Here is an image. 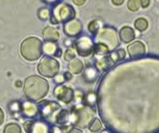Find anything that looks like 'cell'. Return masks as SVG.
Masks as SVG:
<instances>
[{
    "label": "cell",
    "instance_id": "cell-1",
    "mask_svg": "<svg viewBox=\"0 0 159 133\" xmlns=\"http://www.w3.org/2000/svg\"><path fill=\"white\" fill-rule=\"evenodd\" d=\"M100 120L112 133H159V57L111 67L97 88Z\"/></svg>",
    "mask_w": 159,
    "mask_h": 133
},
{
    "label": "cell",
    "instance_id": "cell-2",
    "mask_svg": "<svg viewBox=\"0 0 159 133\" xmlns=\"http://www.w3.org/2000/svg\"><path fill=\"white\" fill-rule=\"evenodd\" d=\"M49 90V82L38 75L29 76L24 82L23 91L28 100L39 101L48 94Z\"/></svg>",
    "mask_w": 159,
    "mask_h": 133
},
{
    "label": "cell",
    "instance_id": "cell-3",
    "mask_svg": "<svg viewBox=\"0 0 159 133\" xmlns=\"http://www.w3.org/2000/svg\"><path fill=\"white\" fill-rule=\"evenodd\" d=\"M70 122L77 128H88L90 125L96 118L95 110L93 108L86 105L85 103L81 105L75 106L71 113L69 115Z\"/></svg>",
    "mask_w": 159,
    "mask_h": 133
},
{
    "label": "cell",
    "instance_id": "cell-4",
    "mask_svg": "<svg viewBox=\"0 0 159 133\" xmlns=\"http://www.w3.org/2000/svg\"><path fill=\"white\" fill-rule=\"evenodd\" d=\"M38 114L49 123L62 124L65 119L66 111L62 110L61 107L55 102L42 101L37 105Z\"/></svg>",
    "mask_w": 159,
    "mask_h": 133
},
{
    "label": "cell",
    "instance_id": "cell-5",
    "mask_svg": "<svg viewBox=\"0 0 159 133\" xmlns=\"http://www.w3.org/2000/svg\"><path fill=\"white\" fill-rule=\"evenodd\" d=\"M20 52L27 61H35L43 54V44L37 37H28L21 43Z\"/></svg>",
    "mask_w": 159,
    "mask_h": 133
},
{
    "label": "cell",
    "instance_id": "cell-6",
    "mask_svg": "<svg viewBox=\"0 0 159 133\" xmlns=\"http://www.w3.org/2000/svg\"><path fill=\"white\" fill-rule=\"evenodd\" d=\"M95 43L103 44L110 51L115 50L119 46V37L116 29L112 27H104L98 32L95 37Z\"/></svg>",
    "mask_w": 159,
    "mask_h": 133
},
{
    "label": "cell",
    "instance_id": "cell-7",
    "mask_svg": "<svg viewBox=\"0 0 159 133\" xmlns=\"http://www.w3.org/2000/svg\"><path fill=\"white\" fill-rule=\"evenodd\" d=\"M75 16V11L70 5L67 3H59L54 6L52 11L51 21L52 24L66 23L73 20Z\"/></svg>",
    "mask_w": 159,
    "mask_h": 133
},
{
    "label": "cell",
    "instance_id": "cell-8",
    "mask_svg": "<svg viewBox=\"0 0 159 133\" xmlns=\"http://www.w3.org/2000/svg\"><path fill=\"white\" fill-rule=\"evenodd\" d=\"M60 65L58 61L51 56H44L37 66V71L41 76L47 78H52L59 72Z\"/></svg>",
    "mask_w": 159,
    "mask_h": 133
},
{
    "label": "cell",
    "instance_id": "cell-9",
    "mask_svg": "<svg viewBox=\"0 0 159 133\" xmlns=\"http://www.w3.org/2000/svg\"><path fill=\"white\" fill-rule=\"evenodd\" d=\"M27 133H53L51 124L45 120H33L25 124Z\"/></svg>",
    "mask_w": 159,
    "mask_h": 133
},
{
    "label": "cell",
    "instance_id": "cell-10",
    "mask_svg": "<svg viewBox=\"0 0 159 133\" xmlns=\"http://www.w3.org/2000/svg\"><path fill=\"white\" fill-rule=\"evenodd\" d=\"M75 47L76 50V52L83 57H87L93 53L94 50V44L93 40L87 36H82L78 38L75 43Z\"/></svg>",
    "mask_w": 159,
    "mask_h": 133
},
{
    "label": "cell",
    "instance_id": "cell-11",
    "mask_svg": "<svg viewBox=\"0 0 159 133\" xmlns=\"http://www.w3.org/2000/svg\"><path fill=\"white\" fill-rule=\"evenodd\" d=\"M54 95L57 99L61 100L65 104H69L75 99V91L70 87L59 85L55 87Z\"/></svg>",
    "mask_w": 159,
    "mask_h": 133
},
{
    "label": "cell",
    "instance_id": "cell-12",
    "mask_svg": "<svg viewBox=\"0 0 159 133\" xmlns=\"http://www.w3.org/2000/svg\"><path fill=\"white\" fill-rule=\"evenodd\" d=\"M128 52L131 59H139L143 56H145L146 47L142 42L135 41L128 47Z\"/></svg>",
    "mask_w": 159,
    "mask_h": 133
},
{
    "label": "cell",
    "instance_id": "cell-13",
    "mask_svg": "<svg viewBox=\"0 0 159 133\" xmlns=\"http://www.w3.org/2000/svg\"><path fill=\"white\" fill-rule=\"evenodd\" d=\"M64 32L70 37H75L82 32V23L77 19H73L64 24Z\"/></svg>",
    "mask_w": 159,
    "mask_h": 133
},
{
    "label": "cell",
    "instance_id": "cell-14",
    "mask_svg": "<svg viewBox=\"0 0 159 133\" xmlns=\"http://www.w3.org/2000/svg\"><path fill=\"white\" fill-rule=\"evenodd\" d=\"M21 109L23 114L27 117H34L35 115L38 114L37 105L34 104L31 100L23 102L21 105Z\"/></svg>",
    "mask_w": 159,
    "mask_h": 133
},
{
    "label": "cell",
    "instance_id": "cell-15",
    "mask_svg": "<svg viewBox=\"0 0 159 133\" xmlns=\"http://www.w3.org/2000/svg\"><path fill=\"white\" fill-rule=\"evenodd\" d=\"M114 62L111 60V56L105 55L101 59H98V60L95 61V68L99 70V71H107V69H111V67H113Z\"/></svg>",
    "mask_w": 159,
    "mask_h": 133
},
{
    "label": "cell",
    "instance_id": "cell-16",
    "mask_svg": "<svg viewBox=\"0 0 159 133\" xmlns=\"http://www.w3.org/2000/svg\"><path fill=\"white\" fill-rule=\"evenodd\" d=\"M99 76V70L96 68L89 67L84 69L83 78L87 83H94Z\"/></svg>",
    "mask_w": 159,
    "mask_h": 133
},
{
    "label": "cell",
    "instance_id": "cell-17",
    "mask_svg": "<svg viewBox=\"0 0 159 133\" xmlns=\"http://www.w3.org/2000/svg\"><path fill=\"white\" fill-rule=\"evenodd\" d=\"M119 35H120V39L122 42L124 43H129L132 42L133 40H134L135 38V33H134V31L129 27H123L121 29H120V33H119Z\"/></svg>",
    "mask_w": 159,
    "mask_h": 133
},
{
    "label": "cell",
    "instance_id": "cell-18",
    "mask_svg": "<svg viewBox=\"0 0 159 133\" xmlns=\"http://www.w3.org/2000/svg\"><path fill=\"white\" fill-rule=\"evenodd\" d=\"M43 37L46 42H56L59 39V33L52 27H46L43 31Z\"/></svg>",
    "mask_w": 159,
    "mask_h": 133
},
{
    "label": "cell",
    "instance_id": "cell-19",
    "mask_svg": "<svg viewBox=\"0 0 159 133\" xmlns=\"http://www.w3.org/2000/svg\"><path fill=\"white\" fill-rule=\"evenodd\" d=\"M68 69L70 72L75 73V74H79L84 70V63L80 60V59H73L71 61L69 62Z\"/></svg>",
    "mask_w": 159,
    "mask_h": 133
},
{
    "label": "cell",
    "instance_id": "cell-20",
    "mask_svg": "<svg viewBox=\"0 0 159 133\" xmlns=\"http://www.w3.org/2000/svg\"><path fill=\"white\" fill-rule=\"evenodd\" d=\"M109 55L111 56V60H112V61L114 62V64H115V63H117V62H119V61L124 60L125 57H126V52H125V51H124L123 49H119V50H117V51H114L109 53Z\"/></svg>",
    "mask_w": 159,
    "mask_h": 133
},
{
    "label": "cell",
    "instance_id": "cell-21",
    "mask_svg": "<svg viewBox=\"0 0 159 133\" xmlns=\"http://www.w3.org/2000/svg\"><path fill=\"white\" fill-rule=\"evenodd\" d=\"M3 133H22V129L16 123H9L4 127Z\"/></svg>",
    "mask_w": 159,
    "mask_h": 133
},
{
    "label": "cell",
    "instance_id": "cell-22",
    "mask_svg": "<svg viewBox=\"0 0 159 133\" xmlns=\"http://www.w3.org/2000/svg\"><path fill=\"white\" fill-rule=\"evenodd\" d=\"M83 101H85L86 105H88L92 108H94L96 106V94L93 91H89L84 96Z\"/></svg>",
    "mask_w": 159,
    "mask_h": 133
},
{
    "label": "cell",
    "instance_id": "cell-23",
    "mask_svg": "<svg viewBox=\"0 0 159 133\" xmlns=\"http://www.w3.org/2000/svg\"><path fill=\"white\" fill-rule=\"evenodd\" d=\"M110 50L103 44H99V43H95L94 45V50H93V53H95L96 55H108L110 53Z\"/></svg>",
    "mask_w": 159,
    "mask_h": 133
},
{
    "label": "cell",
    "instance_id": "cell-24",
    "mask_svg": "<svg viewBox=\"0 0 159 133\" xmlns=\"http://www.w3.org/2000/svg\"><path fill=\"white\" fill-rule=\"evenodd\" d=\"M134 27L139 32H145L148 29V21L145 18H138L134 22Z\"/></svg>",
    "mask_w": 159,
    "mask_h": 133
},
{
    "label": "cell",
    "instance_id": "cell-25",
    "mask_svg": "<svg viewBox=\"0 0 159 133\" xmlns=\"http://www.w3.org/2000/svg\"><path fill=\"white\" fill-rule=\"evenodd\" d=\"M102 127H103V126H102V121H101V120L99 119V118H95L94 121L90 125L89 129H90L91 132L96 133V132H99V131L102 130Z\"/></svg>",
    "mask_w": 159,
    "mask_h": 133
},
{
    "label": "cell",
    "instance_id": "cell-26",
    "mask_svg": "<svg viewBox=\"0 0 159 133\" xmlns=\"http://www.w3.org/2000/svg\"><path fill=\"white\" fill-rule=\"evenodd\" d=\"M58 49L59 48L55 44H53V42H47L45 44V46H43V51L47 54H55Z\"/></svg>",
    "mask_w": 159,
    "mask_h": 133
},
{
    "label": "cell",
    "instance_id": "cell-27",
    "mask_svg": "<svg viewBox=\"0 0 159 133\" xmlns=\"http://www.w3.org/2000/svg\"><path fill=\"white\" fill-rule=\"evenodd\" d=\"M89 31L91 33L95 34L96 33L99 32V29H100V21L98 20H93L89 24Z\"/></svg>",
    "mask_w": 159,
    "mask_h": 133
},
{
    "label": "cell",
    "instance_id": "cell-28",
    "mask_svg": "<svg viewBox=\"0 0 159 133\" xmlns=\"http://www.w3.org/2000/svg\"><path fill=\"white\" fill-rule=\"evenodd\" d=\"M140 6L139 0H129L128 1V9L132 11H137L140 9Z\"/></svg>",
    "mask_w": 159,
    "mask_h": 133
},
{
    "label": "cell",
    "instance_id": "cell-29",
    "mask_svg": "<svg viewBox=\"0 0 159 133\" xmlns=\"http://www.w3.org/2000/svg\"><path fill=\"white\" fill-rule=\"evenodd\" d=\"M50 16V12L49 10L47 8H41L38 11V17L42 20H46Z\"/></svg>",
    "mask_w": 159,
    "mask_h": 133
},
{
    "label": "cell",
    "instance_id": "cell-30",
    "mask_svg": "<svg viewBox=\"0 0 159 133\" xmlns=\"http://www.w3.org/2000/svg\"><path fill=\"white\" fill-rule=\"evenodd\" d=\"M64 58H65V60H66V61H71L73 59L75 58V51H74L73 50H70V49L67 50L66 52H65V54H64Z\"/></svg>",
    "mask_w": 159,
    "mask_h": 133
},
{
    "label": "cell",
    "instance_id": "cell-31",
    "mask_svg": "<svg viewBox=\"0 0 159 133\" xmlns=\"http://www.w3.org/2000/svg\"><path fill=\"white\" fill-rule=\"evenodd\" d=\"M75 99H76L78 102L84 100V94L80 91H76V92H75Z\"/></svg>",
    "mask_w": 159,
    "mask_h": 133
},
{
    "label": "cell",
    "instance_id": "cell-32",
    "mask_svg": "<svg viewBox=\"0 0 159 133\" xmlns=\"http://www.w3.org/2000/svg\"><path fill=\"white\" fill-rule=\"evenodd\" d=\"M139 1H140V5L143 8H147L151 4V0H139Z\"/></svg>",
    "mask_w": 159,
    "mask_h": 133
},
{
    "label": "cell",
    "instance_id": "cell-33",
    "mask_svg": "<svg viewBox=\"0 0 159 133\" xmlns=\"http://www.w3.org/2000/svg\"><path fill=\"white\" fill-rule=\"evenodd\" d=\"M68 133H83V132H82V130H80V129L77 128V127H71V128L68 131Z\"/></svg>",
    "mask_w": 159,
    "mask_h": 133
},
{
    "label": "cell",
    "instance_id": "cell-34",
    "mask_svg": "<svg viewBox=\"0 0 159 133\" xmlns=\"http://www.w3.org/2000/svg\"><path fill=\"white\" fill-rule=\"evenodd\" d=\"M63 76H64V79H65L66 81H69V80H70L71 78H73V75H71V73L69 72V71L65 72Z\"/></svg>",
    "mask_w": 159,
    "mask_h": 133
},
{
    "label": "cell",
    "instance_id": "cell-35",
    "mask_svg": "<svg viewBox=\"0 0 159 133\" xmlns=\"http://www.w3.org/2000/svg\"><path fill=\"white\" fill-rule=\"evenodd\" d=\"M73 1L76 6H82L86 3L87 0H73Z\"/></svg>",
    "mask_w": 159,
    "mask_h": 133
},
{
    "label": "cell",
    "instance_id": "cell-36",
    "mask_svg": "<svg viewBox=\"0 0 159 133\" xmlns=\"http://www.w3.org/2000/svg\"><path fill=\"white\" fill-rule=\"evenodd\" d=\"M111 2L115 6H120L124 3V0H111Z\"/></svg>",
    "mask_w": 159,
    "mask_h": 133
},
{
    "label": "cell",
    "instance_id": "cell-37",
    "mask_svg": "<svg viewBox=\"0 0 159 133\" xmlns=\"http://www.w3.org/2000/svg\"><path fill=\"white\" fill-rule=\"evenodd\" d=\"M4 122V112L2 110V109L0 108V126H1Z\"/></svg>",
    "mask_w": 159,
    "mask_h": 133
},
{
    "label": "cell",
    "instance_id": "cell-38",
    "mask_svg": "<svg viewBox=\"0 0 159 133\" xmlns=\"http://www.w3.org/2000/svg\"><path fill=\"white\" fill-rule=\"evenodd\" d=\"M55 1H56V0H43V2L48 3V4H52V3H53Z\"/></svg>",
    "mask_w": 159,
    "mask_h": 133
},
{
    "label": "cell",
    "instance_id": "cell-39",
    "mask_svg": "<svg viewBox=\"0 0 159 133\" xmlns=\"http://www.w3.org/2000/svg\"><path fill=\"white\" fill-rule=\"evenodd\" d=\"M98 133H112V132H111V131H110V130H108V129H103V130L99 131Z\"/></svg>",
    "mask_w": 159,
    "mask_h": 133
},
{
    "label": "cell",
    "instance_id": "cell-40",
    "mask_svg": "<svg viewBox=\"0 0 159 133\" xmlns=\"http://www.w3.org/2000/svg\"><path fill=\"white\" fill-rule=\"evenodd\" d=\"M16 86H22V83H21V82H20V81H17V82H16Z\"/></svg>",
    "mask_w": 159,
    "mask_h": 133
}]
</instances>
